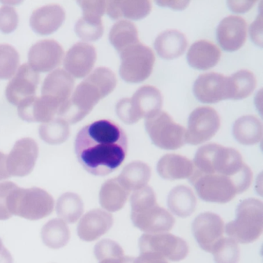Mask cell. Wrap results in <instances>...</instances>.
Listing matches in <instances>:
<instances>
[{"mask_svg": "<svg viewBox=\"0 0 263 263\" xmlns=\"http://www.w3.org/2000/svg\"><path fill=\"white\" fill-rule=\"evenodd\" d=\"M121 64L120 76L125 82L139 84L152 74L155 57L152 49L138 43L119 53Z\"/></svg>", "mask_w": 263, "mask_h": 263, "instance_id": "9", "label": "cell"}, {"mask_svg": "<svg viewBox=\"0 0 263 263\" xmlns=\"http://www.w3.org/2000/svg\"><path fill=\"white\" fill-rule=\"evenodd\" d=\"M38 155L39 147L34 140L25 138L16 141L7 158V168L10 176L30 175L34 168Z\"/></svg>", "mask_w": 263, "mask_h": 263, "instance_id": "13", "label": "cell"}, {"mask_svg": "<svg viewBox=\"0 0 263 263\" xmlns=\"http://www.w3.org/2000/svg\"><path fill=\"white\" fill-rule=\"evenodd\" d=\"M194 170V164L190 160L175 154L164 155L157 164L158 175L164 179L171 181L189 178Z\"/></svg>", "mask_w": 263, "mask_h": 263, "instance_id": "25", "label": "cell"}, {"mask_svg": "<svg viewBox=\"0 0 263 263\" xmlns=\"http://www.w3.org/2000/svg\"><path fill=\"white\" fill-rule=\"evenodd\" d=\"M162 103V95L158 89L143 86L132 98H124L118 103L116 113L123 122L133 124L161 111Z\"/></svg>", "mask_w": 263, "mask_h": 263, "instance_id": "8", "label": "cell"}, {"mask_svg": "<svg viewBox=\"0 0 263 263\" xmlns=\"http://www.w3.org/2000/svg\"><path fill=\"white\" fill-rule=\"evenodd\" d=\"M256 78L249 70L236 72L228 78L229 99L242 100L248 98L256 87Z\"/></svg>", "mask_w": 263, "mask_h": 263, "instance_id": "33", "label": "cell"}, {"mask_svg": "<svg viewBox=\"0 0 263 263\" xmlns=\"http://www.w3.org/2000/svg\"><path fill=\"white\" fill-rule=\"evenodd\" d=\"M224 224L221 217L212 212L200 214L192 223V232L201 249L212 252L223 238Z\"/></svg>", "mask_w": 263, "mask_h": 263, "instance_id": "14", "label": "cell"}, {"mask_svg": "<svg viewBox=\"0 0 263 263\" xmlns=\"http://www.w3.org/2000/svg\"><path fill=\"white\" fill-rule=\"evenodd\" d=\"M197 200L190 187L184 185L174 187L167 197L169 210L177 216H190L196 209Z\"/></svg>", "mask_w": 263, "mask_h": 263, "instance_id": "31", "label": "cell"}, {"mask_svg": "<svg viewBox=\"0 0 263 263\" xmlns=\"http://www.w3.org/2000/svg\"><path fill=\"white\" fill-rule=\"evenodd\" d=\"M221 59L219 49L210 41H199L192 44L187 53L189 66L198 70L215 67Z\"/></svg>", "mask_w": 263, "mask_h": 263, "instance_id": "24", "label": "cell"}, {"mask_svg": "<svg viewBox=\"0 0 263 263\" xmlns=\"http://www.w3.org/2000/svg\"><path fill=\"white\" fill-rule=\"evenodd\" d=\"M213 254L215 263H238L240 250L238 242L231 238H222L214 247Z\"/></svg>", "mask_w": 263, "mask_h": 263, "instance_id": "38", "label": "cell"}, {"mask_svg": "<svg viewBox=\"0 0 263 263\" xmlns=\"http://www.w3.org/2000/svg\"><path fill=\"white\" fill-rule=\"evenodd\" d=\"M220 118L216 110L210 107L195 109L187 121L185 143L198 145L212 139L219 130Z\"/></svg>", "mask_w": 263, "mask_h": 263, "instance_id": "12", "label": "cell"}, {"mask_svg": "<svg viewBox=\"0 0 263 263\" xmlns=\"http://www.w3.org/2000/svg\"><path fill=\"white\" fill-rule=\"evenodd\" d=\"M40 136L43 141L52 145L63 144L70 137V127L67 121L61 118H53L40 127Z\"/></svg>", "mask_w": 263, "mask_h": 263, "instance_id": "36", "label": "cell"}, {"mask_svg": "<svg viewBox=\"0 0 263 263\" xmlns=\"http://www.w3.org/2000/svg\"><path fill=\"white\" fill-rule=\"evenodd\" d=\"M124 130L110 120H100L83 127L77 135L75 153L91 175L106 176L121 166L127 153Z\"/></svg>", "mask_w": 263, "mask_h": 263, "instance_id": "1", "label": "cell"}, {"mask_svg": "<svg viewBox=\"0 0 263 263\" xmlns=\"http://www.w3.org/2000/svg\"><path fill=\"white\" fill-rule=\"evenodd\" d=\"M195 170L207 175L238 177L252 173L242 161L241 154L234 148L217 144L202 146L194 158Z\"/></svg>", "mask_w": 263, "mask_h": 263, "instance_id": "4", "label": "cell"}, {"mask_svg": "<svg viewBox=\"0 0 263 263\" xmlns=\"http://www.w3.org/2000/svg\"><path fill=\"white\" fill-rule=\"evenodd\" d=\"M16 185L11 181L0 182V220H7L13 216L9 212L7 201L9 195Z\"/></svg>", "mask_w": 263, "mask_h": 263, "instance_id": "43", "label": "cell"}, {"mask_svg": "<svg viewBox=\"0 0 263 263\" xmlns=\"http://www.w3.org/2000/svg\"><path fill=\"white\" fill-rule=\"evenodd\" d=\"M64 55V49L57 41H39L29 51L28 64L37 73H47L61 65Z\"/></svg>", "mask_w": 263, "mask_h": 263, "instance_id": "15", "label": "cell"}, {"mask_svg": "<svg viewBox=\"0 0 263 263\" xmlns=\"http://www.w3.org/2000/svg\"><path fill=\"white\" fill-rule=\"evenodd\" d=\"M77 36L84 41H97L104 34V26L101 19L84 17L79 20L75 25Z\"/></svg>", "mask_w": 263, "mask_h": 263, "instance_id": "39", "label": "cell"}, {"mask_svg": "<svg viewBox=\"0 0 263 263\" xmlns=\"http://www.w3.org/2000/svg\"><path fill=\"white\" fill-rule=\"evenodd\" d=\"M39 82V73L28 64H23L6 89L7 99L13 105H19L24 100L36 96Z\"/></svg>", "mask_w": 263, "mask_h": 263, "instance_id": "16", "label": "cell"}, {"mask_svg": "<svg viewBox=\"0 0 263 263\" xmlns=\"http://www.w3.org/2000/svg\"><path fill=\"white\" fill-rule=\"evenodd\" d=\"M56 210L58 216L64 222L73 224L84 212V203L79 195L67 192L60 197Z\"/></svg>", "mask_w": 263, "mask_h": 263, "instance_id": "35", "label": "cell"}, {"mask_svg": "<svg viewBox=\"0 0 263 263\" xmlns=\"http://www.w3.org/2000/svg\"><path fill=\"white\" fill-rule=\"evenodd\" d=\"M229 4V8L232 10V11L235 12V13H245V12L248 11L249 9L252 8V6L255 4V1H248V2H236L235 4L232 2H228Z\"/></svg>", "mask_w": 263, "mask_h": 263, "instance_id": "46", "label": "cell"}, {"mask_svg": "<svg viewBox=\"0 0 263 263\" xmlns=\"http://www.w3.org/2000/svg\"><path fill=\"white\" fill-rule=\"evenodd\" d=\"M66 19L64 8L53 4L41 7L32 13L30 20L32 30L41 36H48L58 30Z\"/></svg>", "mask_w": 263, "mask_h": 263, "instance_id": "22", "label": "cell"}, {"mask_svg": "<svg viewBox=\"0 0 263 263\" xmlns=\"http://www.w3.org/2000/svg\"><path fill=\"white\" fill-rule=\"evenodd\" d=\"M232 134L240 144L254 145L258 144L262 138V124L256 117L246 115L235 121Z\"/></svg>", "mask_w": 263, "mask_h": 263, "instance_id": "29", "label": "cell"}, {"mask_svg": "<svg viewBox=\"0 0 263 263\" xmlns=\"http://www.w3.org/2000/svg\"><path fill=\"white\" fill-rule=\"evenodd\" d=\"M114 224L111 214L101 209H93L83 216L78 226L81 240L93 241L107 233Z\"/></svg>", "mask_w": 263, "mask_h": 263, "instance_id": "21", "label": "cell"}, {"mask_svg": "<svg viewBox=\"0 0 263 263\" xmlns=\"http://www.w3.org/2000/svg\"><path fill=\"white\" fill-rule=\"evenodd\" d=\"M97 60L96 49L87 43H77L67 51L64 68L72 78H84L91 72Z\"/></svg>", "mask_w": 263, "mask_h": 263, "instance_id": "18", "label": "cell"}, {"mask_svg": "<svg viewBox=\"0 0 263 263\" xmlns=\"http://www.w3.org/2000/svg\"><path fill=\"white\" fill-rule=\"evenodd\" d=\"M130 192L124 189L118 178L107 180L101 186L99 201L101 207L110 212H118L124 208Z\"/></svg>", "mask_w": 263, "mask_h": 263, "instance_id": "28", "label": "cell"}, {"mask_svg": "<svg viewBox=\"0 0 263 263\" xmlns=\"http://www.w3.org/2000/svg\"><path fill=\"white\" fill-rule=\"evenodd\" d=\"M144 124L152 143L160 148L177 150L185 144V129L166 112L161 110L146 118Z\"/></svg>", "mask_w": 263, "mask_h": 263, "instance_id": "10", "label": "cell"}, {"mask_svg": "<svg viewBox=\"0 0 263 263\" xmlns=\"http://www.w3.org/2000/svg\"><path fill=\"white\" fill-rule=\"evenodd\" d=\"M0 263H13L11 254L6 249L1 238H0Z\"/></svg>", "mask_w": 263, "mask_h": 263, "instance_id": "48", "label": "cell"}, {"mask_svg": "<svg viewBox=\"0 0 263 263\" xmlns=\"http://www.w3.org/2000/svg\"><path fill=\"white\" fill-rule=\"evenodd\" d=\"M83 10V16L101 19L106 11V1H78Z\"/></svg>", "mask_w": 263, "mask_h": 263, "instance_id": "42", "label": "cell"}, {"mask_svg": "<svg viewBox=\"0 0 263 263\" xmlns=\"http://www.w3.org/2000/svg\"><path fill=\"white\" fill-rule=\"evenodd\" d=\"M134 263H168L165 258L153 253H141L138 258H135Z\"/></svg>", "mask_w": 263, "mask_h": 263, "instance_id": "45", "label": "cell"}, {"mask_svg": "<svg viewBox=\"0 0 263 263\" xmlns=\"http://www.w3.org/2000/svg\"><path fill=\"white\" fill-rule=\"evenodd\" d=\"M95 255L100 261L106 258H120L124 256V252L121 246L116 241L103 239L95 246Z\"/></svg>", "mask_w": 263, "mask_h": 263, "instance_id": "40", "label": "cell"}, {"mask_svg": "<svg viewBox=\"0 0 263 263\" xmlns=\"http://www.w3.org/2000/svg\"><path fill=\"white\" fill-rule=\"evenodd\" d=\"M19 16L16 10L8 6L0 8V31L5 34L13 33L17 28Z\"/></svg>", "mask_w": 263, "mask_h": 263, "instance_id": "41", "label": "cell"}, {"mask_svg": "<svg viewBox=\"0 0 263 263\" xmlns=\"http://www.w3.org/2000/svg\"><path fill=\"white\" fill-rule=\"evenodd\" d=\"M262 229V202L252 198L239 203L235 219L226 224L224 231L236 242L249 244L259 238Z\"/></svg>", "mask_w": 263, "mask_h": 263, "instance_id": "7", "label": "cell"}, {"mask_svg": "<svg viewBox=\"0 0 263 263\" xmlns=\"http://www.w3.org/2000/svg\"><path fill=\"white\" fill-rule=\"evenodd\" d=\"M135 258L130 256H122L120 258H106L100 261V263H134Z\"/></svg>", "mask_w": 263, "mask_h": 263, "instance_id": "49", "label": "cell"}, {"mask_svg": "<svg viewBox=\"0 0 263 263\" xmlns=\"http://www.w3.org/2000/svg\"><path fill=\"white\" fill-rule=\"evenodd\" d=\"M7 208L12 215L36 221L53 212L54 200L44 189H22L16 184L9 195Z\"/></svg>", "mask_w": 263, "mask_h": 263, "instance_id": "6", "label": "cell"}, {"mask_svg": "<svg viewBox=\"0 0 263 263\" xmlns=\"http://www.w3.org/2000/svg\"><path fill=\"white\" fill-rule=\"evenodd\" d=\"M58 112V109L42 97H31L21 101L18 105V115L27 122H49Z\"/></svg>", "mask_w": 263, "mask_h": 263, "instance_id": "23", "label": "cell"}, {"mask_svg": "<svg viewBox=\"0 0 263 263\" xmlns=\"http://www.w3.org/2000/svg\"><path fill=\"white\" fill-rule=\"evenodd\" d=\"M187 41L185 36L178 30H166L155 40V48L160 58L174 60L185 52Z\"/></svg>", "mask_w": 263, "mask_h": 263, "instance_id": "27", "label": "cell"}, {"mask_svg": "<svg viewBox=\"0 0 263 263\" xmlns=\"http://www.w3.org/2000/svg\"><path fill=\"white\" fill-rule=\"evenodd\" d=\"M141 253H153L165 259L179 261L186 258L189 248L187 242L172 234H144L139 239Z\"/></svg>", "mask_w": 263, "mask_h": 263, "instance_id": "11", "label": "cell"}, {"mask_svg": "<svg viewBox=\"0 0 263 263\" xmlns=\"http://www.w3.org/2000/svg\"><path fill=\"white\" fill-rule=\"evenodd\" d=\"M152 11L149 1H107L106 12L112 20L121 18L139 21L148 16Z\"/></svg>", "mask_w": 263, "mask_h": 263, "instance_id": "26", "label": "cell"}, {"mask_svg": "<svg viewBox=\"0 0 263 263\" xmlns=\"http://www.w3.org/2000/svg\"><path fill=\"white\" fill-rule=\"evenodd\" d=\"M261 15L258 16L255 22L250 26L249 33L253 42L260 47H262V26Z\"/></svg>", "mask_w": 263, "mask_h": 263, "instance_id": "44", "label": "cell"}, {"mask_svg": "<svg viewBox=\"0 0 263 263\" xmlns=\"http://www.w3.org/2000/svg\"><path fill=\"white\" fill-rule=\"evenodd\" d=\"M20 55L9 44H0V79L13 78L19 69Z\"/></svg>", "mask_w": 263, "mask_h": 263, "instance_id": "37", "label": "cell"}, {"mask_svg": "<svg viewBox=\"0 0 263 263\" xmlns=\"http://www.w3.org/2000/svg\"><path fill=\"white\" fill-rule=\"evenodd\" d=\"M198 196L208 202L224 203L246 192L252 184V173L238 177L207 175L194 170L189 178Z\"/></svg>", "mask_w": 263, "mask_h": 263, "instance_id": "5", "label": "cell"}, {"mask_svg": "<svg viewBox=\"0 0 263 263\" xmlns=\"http://www.w3.org/2000/svg\"><path fill=\"white\" fill-rule=\"evenodd\" d=\"M151 175V167L142 161H136L125 166L117 178L120 184L128 192H135L147 186L150 181Z\"/></svg>", "mask_w": 263, "mask_h": 263, "instance_id": "30", "label": "cell"}, {"mask_svg": "<svg viewBox=\"0 0 263 263\" xmlns=\"http://www.w3.org/2000/svg\"><path fill=\"white\" fill-rule=\"evenodd\" d=\"M247 24L240 16H229L217 28V40L220 47L227 52L237 51L246 41Z\"/></svg>", "mask_w": 263, "mask_h": 263, "instance_id": "20", "label": "cell"}, {"mask_svg": "<svg viewBox=\"0 0 263 263\" xmlns=\"http://www.w3.org/2000/svg\"><path fill=\"white\" fill-rule=\"evenodd\" d=\"M43 242L53 249H61L68 243L70 232L68 226L61 219H52L41 231Z\"/></svg>", "mask_w": 263, "mask_h": 263, "instance_id": "34", "label": "cell"}, {"mask_svg": "<svg viewBox=\"0 0 263 263\" xmlns=\"http://www.w3.org/2000/svg\"><path fill=\"white\" fill-rule=\"evenodd\" d=\"M109 40L119 53L140 42L136 26L127 21H118L112 27L109 33Z\"/></svg>", "mask_w": 263, "mask_h": 263, "instance_id": "32", "label": "cell"}, {"mask_svg": "<svg viewBox=\"0 0 263 263\" xmlns=\"http://www.w3.org/2000/svg\"><path fill=\"white\" fill-rule=\"evenodd\" d=\"M130 205L134 226L147 234L164 233L175 224V218L158 205L155 192L149 186L134 192Z\"/></svg>", "mask_w": 263, "mask_h": 263, "instance_id": "3", "label": "cell"}, {"mask_svg": "<svg viewBox=\"0 0 263 263\" xmlns=\"http://www.w3.org/2000/svg\"><path fill=\"white\" fill-rule=\"evenodd\" d=\"M193 92L195 98L204 104L228 100V78L213 72L200 75L194 84Z\"/></svg>", "mask_w": 263, "mask_h": 263, "instance_id": "19", "label": "cell"}, {"mask_svg": "<svg viewBox=\"0 0 263 263\" xmlns=\"http://www.w3.org/2000/svg\"><path fill=\"white\" fill-rule=\"evenodd\" d=\"M7 155L0 152V181L10 178L7 168Z\"/></svg>", "mask_w": 263, "mask_h": 263, "instance_id": "47", "label": "cell"}, {"mask_svg": "<svg viewBox=\"0 0 263 263\" xmlns=\"http://www.w3.org/2000/svg\"><path fill=\"white\" fill-rule=\"evenodd\" d=\"M73 88V78L66 70L58 69L44 80L41 97L59 110L61 106L70 98Z\"/></svg>", "mask_w": 263, "mask_h": 263, "instance_id": "17", "label": "cell"}, {"mask_svg": "<svg viewBox=\"0 0 263 263\" xmlns=\"http://www.w3.org/2000/svg\"><path fill=\"white\" fill-rule=\"evenodd\" d=\"M117 85L114 72L98 67L77 87L72 96L61 106L58 115L68 124L82 121L103 98L110 95Z\"/></svg>", "mask_w": 263, "mask_h": 263, "instance_id": "2", "label": "cell"}]
</instances>
